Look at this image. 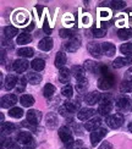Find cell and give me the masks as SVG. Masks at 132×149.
<instances>
[{
    "instance_id": "cell-35",
    "label": "cell",
    "mask_w": 132,
    "mask_h": 149,
    "mask_svg": "<svg viewBox=\"0 0 132 149\" xmlns=\"http://www.w3.org/2000/svg\"><path fill=\"white\" fill-rule=\"evenodd\" d=\"M9 115L11 117H14V119H21V117L23 116V110L21 108L15 107V108H12V109L9 110Z\"/></svg>"
},
{
    "instance_id": "cell-38",
    "label": "cell",
    "mask_w": 132,
    "mask_h": 149,
    "mask_svg": "<svg viewBox=\"0 0 132 149\" xmlns=\"http://www.w3.org/2000/svg\"><path fill=\"white\" fill-rule=\"evenodd\" d=\"M47 125L50 127V128H53V127H55L56 125H58V117L55 116V114H49L48 116H47Z\"/></svg>"
},
{
    "instance_id": "cell-29",
    "label": "cell",
    "mask_w": 132,
    "mask_h": 149,
    "mask_svg": "<svg viewBox=\"0 0 132 149\" xmlns=\"http://www.w3.org/2000/svg\"><path fill=\"white\" fill-rule=\"evenodd\" d=\"M27 81L31 84H39L42 82V76L39 73H36V72H31L26 76Z\"/></svg>"
},
{
    "instance_id": "cell-30",
    "label": "cell",
    "mask_w": 132,
    "mask_h": 149,
    "mask_svg": "<svg viewBox=\"0 0 132 149\" xmlns=\"http://www.w3.org/2000/svg\"><path fill=\"white\" fill-rule=\"evenodd\" d=\"M117 37L120 39H130L132 38V28H121L117 31Z\"/></svg>"
},
{
    "instance_id": "cell-24",
    "label": "cell",
    "mask_w": 132,
    "mask_h": 149,
    "mask_svg": "<svg viewBox=\"0 0 132 149\" xmlns=\"http://www.w3.org/2000/svg\"><path fill=\"white\" fill-rule=\"evenodd\" d=\"M31 40H32V37H31V34L28 32H26V31L18 34L17 39H16L17 44H28Z\"/></svg>"
},
{
    "instance_id": "cell-18",
    "label": "cell",
    "mask_w": 132,
    "mask_h": 149,
    "mask_svg": "<svg viewBox=\"0 0 132 149\" xmlns=\"http://www.w3.org/2000/svg\"><path fill=\"white\" fill-rule=\"evenodd\" d=\"M85 71H86L85 67L83 66H80V65H75V66H72V69H71L72 76L76 78L77 81L85 78Z\"/></svg>"
},
{
    "instance_id": "cell-7",
    "label": "cell",
    "mask_w": 132,
    "mask_h": 149,
    "mask_svg": "<svg viewBox=\"0 0 132 149\" xmlns=\"http://www.w3.org/2000/svg\"><path fill=\"white\" fill-rule=\"evenodd\" d=\"M81 47V40L77 38V37H73V38L68 39L65 44H64V48L66 52H70V53H73L78 50V48Z\"/></svg>"
},
{
    "instance_id": "cell-51",
    "label": "cell",
    "mask_w": 132,
    "mask_h": 149,
    "mask_svg": "<svg viewBox=\"0 0 132 149\" xmlns=\"http://www.w3.org/2000/svg\"><path fill=\"white\" fill-rule=\"evenodd\" d=\"M129 131H130V132H132V121L129 123Z\"/></svg>"
},
{
    "instance_id": "cell-23",
    "label": "cell",
    "mask_w": 132,
    "mask_h": 149,
    "mask_svg": "<svg viewBox=\"0 0 132 149\" xmlns=\"http://www.w3.org/2000/svg\"><path fill=\"white\" fill-rule=\"evenodd\" d=\"M33 54H34V50L32 48H29V47H23V48H20L17 50V55L18 56H22V58H32L33 56Z\"/></svg>"
},
{
    "instance_id": "cell-39",
    "label": "cell",
    "mask_w": 132,
    "mask_h": 149,
    "mask_svg": "<svg viewBox=\"0 0 132 149\" xmlns=\"http://www.w3.org/2000/svg\"><path fill=\"white\" fill-rule=\"evenodd\" d=\"M59 34H60L61 38H68V39H71L75 37V33L71 29H67V28H61L59 31Z\"/></svg>"
},
{
    "instance_id": "cell-16",
    "label": "cell",
    "mask_w": 132,
    "mask_h": 149,
    "mask_svg": "<svg viewBox=\"0 0 132 149\" xmlns=\"http://www.w3.org/2000/svg\"><path fill=\"white\" fill-rule=\"evenodd\" d=\"M87 49H88V52H89V54H92L93 56L99 58L100 54H102V45H99L98 43H96V42H89L88 43Z\"/></svg>"
},
{
    "instance_id": "cell-34",
    "label": "cell",
    "mask_w": 132,
    "mask_h": 149,
    "mask_svg": "<svg viewBox=\"0 0 132 149\" xmlns=\"http://www.w3.org/2000/svg\"><path fill=\"white\" fill-rule=\"evenodd\" d=\"M55 93V87L52 83H47L45 87L43 88V95L45 98H50Z\"/></svg>"
},
{
    "instance_id": "cell-41",
    "label": "cell",
    "mask_w": 132,
    "mask_h": 149,
    "mask_svg": "<svg viewBox=\"0 0 132 149\" xmlns=\"http://www.w3.org/2000/svg\"><path fill=\"white\" fill-rule=\"evenodd\" d=\"M111 8L115 9V10H120V9H124L126 3L125 1H121V0H115V1H111Z\"/></svg>"
},
{
    "instance_id": "cell-21",
    "label": "cell",
    "mask_w": 132,
    "mask_h": 149,
    "mask_svg": "<svg viewBox=\"0 0 132 149\" xmlns=\"http://www.w3.org/2000/svg\"><path fill=\"white\" fill-rule=\"evenodd\" d=\"M83 67H85L87 71H89L92 73L99 72V70H100V65L98 63H96V61H93V60H86Z\"/></svg>"
},
{
    "instance_id": "cell-28",
    "label": "cell",
    "mask_w": 132,
    "mask_h": 149,
    "mask_svg": "<svg viewBox=\"0 0 132 149\" xmlns=\"http://www.w3.org/2000/svg\"><path fill=\"white\" fill-rule=\"evenodd\" d=\"M20 103L22 107H26V108H29L32 107L33 103H34V98L29 94H23L21 98H20Z\"/></svg>"
},
{
    "instance_id": "cell-20",
    "label": "cell",
    "mask_w": 132,
    "mask_h": 149,
    "mask_svg": "<svg viewBox=\"0 0 132 149\" xmlns=\"http://www.w3.org/2000/svg\"><path fill=\"white\" fill-rule=\"evenodd\" d=\"M102 52L106 55V56H112L116 52V48L112 43L105 42V43H102Z\"/></svg>"
},
{
    "instance_id": "cell-17",
    "label": "cell",
    "mask_w": 132,
    "mask_h": 149,
    "mask_svg": "<svg viewBox=\"0 0 132 149\" xmlns=\"http://www.w3.org/2000/svg\"><path fill=\"white\" fill-rule=\"evenodd\" d=\"M112 110V104L111 102H102V104L98 108V113L102 116H109V113Z\"/></svg>"
},
{
    "instance_id": "cell-19",
    "label": "cell",
    "mask_w": 132,
    "mask_h": 149,
    "mask_svg": "<svg viewBox=\"0 0 132 149\" xmlns=\"http://www.w3.org/2000/svg\"><path fill=\"white\" fill-rule=\"evenodd\" d=\"M38 48L42 52H49L53 48V39L50 37H45L38 43Z\"/></svg>"
},
{
    "instance_id": "cell-14",
    "label": "cell",
    "mask_w": 132,
    "mask_h": 149,
    "mask_svg": "<svg viewBox=\"0 0 132 149\" xmlns=\"http://www.w3.org/2000/svg\"><path fill=\"white\" fill-rule=\"evenodd\" d=\"M100 123H102V119H100V117H96V116H94L93 119H91L88 122H86L85 127H86L87 131L93 132V131H96V130L100 128V127H99Z\"/></svg>"
},
{
    "instance_id": "cell-50",
    "label": "cell",
    "mask_w": 132,
    "mask_h": 149,
    "mask_svg": "<svg viewBox=\"0 0 132 149\" xmlns=\"http://www.w3.org/2000/svg\"><path fill=\"white\" fill-rule=\"evenodd\" d=\"M130 76H132V67H131V69H130V70L126 72V78H125V79H127Z\"/></svg>"
},
{
    "instance_id": "cell-44",
    "label": "cell",
    "mask_w": 132,
    "mask_h": 149,
    "mask_svg": "<svg viewBox=\"0 0 132 149\" xmlns=\"http://www.w3.org/2000/svg\"><path fill=\"white\" fill-rule=\"evenodd\" d=\"M27 18H28L27 15H24V14H22V15H21V14H18V15H17V22L20 23V24H23L24 22L27 21Z\"/></svg>"
},
{
    "instance_id": "cell-13",
    "label": "cell",
    "mask_w": 132,
    "mask_h": 149,
    "mask_svg": "<svg viewBox=\"0 0 132 149\" xmlns=\"http://www.w3.org/2000/svg\"><path fill=\"white\" fill-rule=\"evenodd\" d=\"M18 79L17 78V76L16 74H8L6 76V78H5V82H4V87H5V89L6 91H11L12 88H15L16 87V84L18 83Z\"/></svg>"
},
{
    "instance_id": "cell-43",
    "label": "cell",
    "mask_w": 132,
    "mask_h": 149,
    "mask_svg": "<svg viewBox=\"0 0 132 149\" xmlns=\"http://www.w3.org/2000/svg\"><path fill=\"white\" fill-rule=\"evenodd\" d=\"M26 79H27V78L23 76V77L20 78V81H18V83H17V84H20V86H18V87H17V89H16L18 93H22V92L24 91V87H26Z\"/></svg>"
},
{
    "instance_id": "cell-22",
    "label": "cell",
    "mask_w": 132,
    "mask_h": 149,
    "mask_svg": "<svg viewBox=\"0 0 132 149\" xmlns=\"http://www.w3.org/2000/svg\"><path fill=\"white\" fill-rule=\"evenodd\" d=\"M71 78V71L66 69V67H62L59 71V81L61 83H68V81Z\"/></svg>"
},
{
    "instance_id": "cell-36",
    "label": "cell",
    "mask_w": 132,
    "mask_h": 149,
    "mask_svg": "<svg viewBox=\"0 0 132 149\" xmlns=\"http://www.w3.org/2000/svg\"><path fill=\"white\" fill-rule=\"evenodd\" d=\"M87 87H88V81H87V78L80 79V81H77L76 91H77L78 93H85L86 89H87Z\"/></svg>"
},
{
    "instance_id": "cell-42",
    "label": "cell",
    "mask_w": 132,
    "mask_h": 149,
    "mask_svg": "<svg viewBox=\"0 0 132 149\" xmlns=\"http://www.w3.org/2000/svg\"><path fill=\"white\" fill-rule=\"evenodd\" d=\"M106 34V31L104 28H93V36L97 38H102Z\"/></svg>"
},
{
    "instance_id": "cell-8",
    "label": "cell",
    "mask_w": 132,
    "mask_h": 149,
    "mask_svg": "<svg viewBox=\"0 0 132 149\" xmlns=\"http://www.w3.org/2000/svg\"><path fill=\"white\" fill-rule=\"evenodd\" d=\"M28 64L29 63L26 59H17L14 61V64H12V69L17 73H22L28 69Z\"/></svg>"
},
{
    "instance_id": "cell-1",
    "label": "cell",
    "mask_w": 132,
    "mask_h": 149,
    "mask_svg": "<svg viewBox=\"0 0 132 149\" xmlns=\"http://www.w3.org/2000/svg\"><path fill=\"white\" fill-rule=\"evenodd\" d=\"M106 123L112 130H116L124 123V115L121 113H115L106 116Z\"/></svg>"
},
{
    "instance_id": "cell-11",
    "label": "cell",
    "mask_w": 132,
    "mask_h": 149,
    "mask_svg": "<svg viewBox=\"0 0 132 149\" xmlns=\"http://www.w3.org/2000/svg\"><path fill=\"white\" fill-rule=\"evenodd\" d=\"M102 99V94L98 92H89L87 93L86 97H85V102L88 104V105H96L97 103L100 102Z\"/></svg>"
},
{
    "instance_id": "cell-49",
    "label": "cell",
    "mask_w": 132,
    "mask_h": 149,
    "mask_svg": "<svg viewBox=\"0 0 132 149\" xmlns=\"http://www.w3.org/2000/svg\"><path fill=\"white\" fill-rule=\"evenodd\" d=\"M100 16H102V17H108L109 16V12L108 11H103V12H100Z\"/></svg>"
},
{
    "instance_id": "cell-9",
    "label": "cell",
    "mask_w": 132,
    "mask_h": 149,
    "mask_svg": "<svg viewBox=\"0 0 132 149\" xmlns=\"http://www.w3.org/2000/svg\"><path fill=\"white\" fill-rule=\"evenodd\" d=\"M130 108H131V103L127 97H120L116 100V110L120 111V113H125Z\"/></svg>"
},
{
    "instance_id": "cell-10",
    "label": "cell",
    "mask_w": 132,
    "mask_h": 149,
    "mask_svg": "<svg viewBox=\"0 0 132 149\" xmlns=\"http://www.w3.org/2000/svg\"><path fill=\"white\" fill-rule=\"evenodd\" d=\"M17 142L23 144V146H28L29 143H32L34 141H33L32 134H31L28 131H21L17 134Z\"/></svg>"
},
{
    "instance_id": "cell-26",
    "label": "cell",
    "mask_w": 132,
    "mask_h": 149,
    "mask_svg": "<svg viewBox=\"0 0 132 149\" xmlns=\"http://www.w3.org/2000/svg\"><path fill=\"white\" fill-rule=\"evenodd\" d=\"M66 55L64 53H61L59 52L58 54H56V56H55V61H54V64L56 67H59V69H62V66H64L66 64Z\"/></svg>"
},
{
    "instance_id": "cell-27",
    "label": "cell",
    "mask_w": 132,
    "mask_h": 149,
    "mask_svg": "<svg viewBox=\"0 0 132 149\" xmlns=\"http://www.w3.org/2000/svg\"><path fill=\"white\" fill-rule=\"evenodd\" d=\"M16 34H18V29L14 26H6L4 28V36L8 39H12L14 37H16Z\"/></svg>"
},
{
    "instance_id": "cell-52",
    "label": "cell",
    "mask_w": 132,
    "mask_h": 149,
    "mask_svg": "<svg viewBox=\"0 0 132 149\" xmlns=\"http://www.w3.org/2000/svg\"><path fill=\"white\" fill-rule=\"evenodd\" d=\"M77 149H87V148H85V147H81V148H77Z\"/></svg>"
},
{
    "instance_id": "cell-33",
    "label": "cell",
    "mask_w": 132,
    "mask_h": 149,
    "mask_svg": "<svg viewBox=\"0 0 132 149\" xmlns=\"http://www.w3.org/2000/svg\"><path fill=\"white\" fill-rule=\"evenodd\" d=\"M120 50L124 55H126L127 58L132 56V43H125V44H121Z\"/></svg>"
},
{
    "instance_id": "cell-32",
    "label": "cell",
    "mask_w": 132,
    "mask_h": 149,
    "mask_svg": "<svg viewBox=\"0 0 132 149\" xmlns=\"http://www.w3.org/2000/svg\"><path fill=\"white\" fill-rule=\"evenodd\" d=\"M64 107L68 111V114H70V113H75V111H77L80 109V103H77V102L76 103L75 102H67V103L64 104Z\"/></svg>"
},
{
    "instance_id": "cell-4",
    "label": "cell",
    "mask_w": 132,
    "mask_h": 149,
    "mask_svg": "<svg viewBox=\"0 0 132 149\" xmlns=\"http://www.w3.org/2000/svg\"><path fill=\"white\" fill-rule=\"evenodd\" d=\"M26 119H27V122L28 123L36 126V125H38V123L41 122V120H42V113H41L39 110H33L32 109V110H29L28 113H27Z\"/></svg>"
},
{
    "instance_id": "cell-6",
    "label": "cell",
    "mask_w": 132,
    "mask_h": 149,
    "mask_svg": "<svg viewBox=\"0 0 132 149\" xmlns=\"http://www.w3.org/2000/svg\"><path fill=\"white\" fill-rule=\"evenodd\" d=\"M94 115H96V110L92 109V108L81 109L77 113V117H78V120H81V121H89Z\"/></svg>"
},
{
    "instance_id": "cell-46",
    "label": "cell",
    "mask_w": 132,
    "mask_h": 149,
    "mask_svg": "<svg viewBox=\"0 0 132 149\" xmlns=\"http://www.w3.org/2000/svg\"><path fill=\"white\" fill-rule=\"evenodd\" d=\"M43 29H44V32H45V34H50V33H52V28L49 27V24L47 22L43 24Z\"/></svg>"
},
{
    "instance_id": "cell-47",
    "label": "cell",
    "mask_w": 132,
    "mask_h": 149,
    "mask_svg": "<svg viewBox=\"0 0 132 149\" xmlns=\"http://www.w3.org/2000/svg\"><path fill=\"white\" fill-rule=\"evenodd\" d=\"M8 149H21V147L18 146L16 142H11V143L9 144V147H8Z\"/></svg>"
},
{
    "instance_id": "cell-40",
    "label": "cell",
    "mask_w": 132,
    "mask_h": 149,
    "mask_svg": "<svg viewBox=\"0 0 132 149\" xmlns=\"http://www.w3.org/2000/svg\"><path fill=\"white\" fill-rule=\"evenodd\" d=\"M122 89L124 92L131 93L132 92V79H125L122 82Z\"/></svg>"
},
{
    "instance_id": "cell-2",
    "label": "cell",
    "mask_w": 132,
    "mask_h": 149,
    "mask_svg": "<svg viewBox=\"0 0 132 149\" xmlns=\"http://www.w3.org/2000/svg\"><path fill=\"white\" fill-rule=\"evenodd\" d=\"M59 137H60L61 142H62V143H64L66 147L71 146L73 142H75V141H73V136H72L71 130L68 128V127H66V126L60 127V130H59Z\"/></svg>"
},
{
    "instance_id": "cell-31",
    "label": "cell",
    "mask_w": 132,
    "mask_h": 149,
    "mask_svg": "<svg viewBox=\"0 0 132 149\" xmlns=\"http://www.w3.org/2000/svg\"><path fill=\"white\" fill-rule=\"evenodd\" d=\"M16 131V125L12 122H3L1 123V132L3 133H12Z\"/></svg>"
},
{
    "instance_id": "cell-37",
    "label": "cell",
    "mask_w": 132,
    "mask_h": 149,
    "mask_svg": "<svg viewBox=\"0 0 132 149\" xmlns=\"http://www.w3.org/2000/svg\"><path fill=\"white\" fill-rule=\"evenodd\" d=\"M61 94L64 95L65 98H71L73 95V88H72V86L71 84H66L65 87H62Z\"/></svg>"
},
{
    "instance_id": "cell-3",
    "label": "cell",
    "mask_w": 132,
    "mask_h": 149,
    "mask_svg": "<svg viewBox=\"0 0 132 149\" xmlns=\"http://www.w3.org/2000/svg\"><path fill=\"white\" fill-rule=\"evenodd\" d=\"M114 83H115V77L111 73L105 74V76H102L98 79V88L102 91H108L114 86Z\"/></svg>"
},
{
    "instance_id": "cell-25",
    "label": "cell",
    "mask_w": 132,
    "mask_h": 149,
    "mask_svg": "<svg viewBox=\"0 0 132 149\" xmlns=\"http://www.w3.org/2000/svg\"><path fill=\"white\" fill-rule=\"evenodd\" d=\"M31 66H32V69L37 72H39V71H43L44 70V67H45V61H44L43 59H34L32 63H31Z\"/></svg>"
},
{
    "instance_id": "cell-48",
    "label": "cell",
    "mask_w": 132,
    "mask_h": 149,
    "mask_svg": "<svg viewBox=\"0 0 132 149\" xmlns=\"http://www.w3.org/2000/svg\"><path fill=\"white\" fill-rule=\"evenodd\" d=\"M33 28H34V23H31L29 26H28V27L26 28V32H29V31H32Z\"/></svg>"
},
{
    "instance_id": "cell-45",
    "label": "cell",
    "mask_w": 132,
    "mask_h": 149,
    "mask_svg": "<svg viewBox=\"0 0 132 149\" xmlns=\"http://www.w3.org/2000/svg\"><path fill=\"white\" fill-rule=\"evenodd\" d=\"M99 149H112V146L110 142H104V143L99 147Z\"/></svg>"
},
{
    "instance_id": "cell-12",
    "label": "cell",
    "mask_w": 132,
    "mask_h": 149,
    "mask_svg": "<svg viewBox=\"0 0 132 149\" xmlns=\"http://www.w3.org/2000/svg\"><path fill=\"white\" fill-rule=\"evenodd\" d=\"M17 97L15 94H6L1 98V108H11L16 104ZM15 108V107H14Z\"/></svg>"
},
{
    "instance_id": "cell-5",
    "label": "cell",
    "mask_w": 132,
    "mask_h": 149,
    "mask_svg": "<svg viewBox=\"0 0 132 149\" xmlns=\"http://www.w3.org/2000/svg\"><path fill=\"white\" fill-rule=\"evenodd\" d=\"M106 133H108V131H106L105 128H98V130H96V131H93L91 133V143H92V146L93 147L97 146L99 142L106 136Z\"/></svg>"
},
{
    "instance_id": "cell-15",
    "label": "cell",
    "mask_w": 132,
    "mask_h": 149,
    "mask_svg": "<svg viewBox=\"0 0 132 149\" xmlns=\"http://www.w3.org/2000/svg\"><path fill=\"white\" fill-rule=\"evenodd\" d=\"M132 64V58H127V56H119L114 60L112 66L115 69H121V67L126 66V65H131Z\"/></svg>"
}]
</instances>
